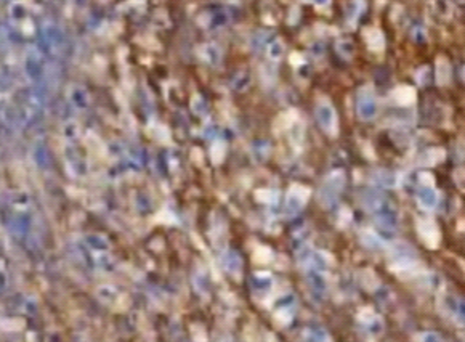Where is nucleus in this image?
<instances>
[{"label": "nucleus", "instance_id": "1", "mask_svg": "<svg viewBox=\"0 0 465 342\" xmlns=\"http://www.w3.org/2000/svg\"><path fill=\"white\" fill-rule=\"evenodd\" d=\"M438 202V193L431 186H423L419 190V204L423 209H433Z\"/></svg>", "mask_w": 465, "mask_h": 342}]
</instances>
